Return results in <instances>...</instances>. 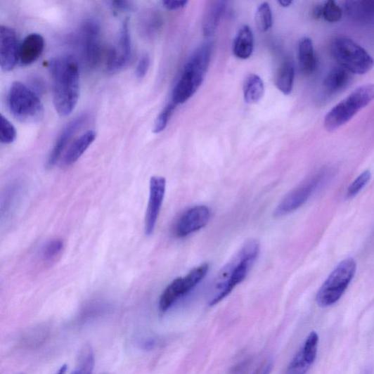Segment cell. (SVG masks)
<instances>
[{"label":"cell","mask_w":374,"mask_h":374,"mask_svg":"<svg viewBox=\"0 0 374 374\" xmlns=\"http://www.w3.org/2000/svg\"><path fill=\"white\" fill-rule=\"evenodd\" d=\"M49 70L55 109L60 116H69L76 108L80 97L79 64L72 56H63L50 63Z\"/></svg>","instance_id":"cell-1"},{"label":"cell","mask_w":374,"mask_h":374,"mask_svg":"<svg viewBox=\"0 0 374 374\" xmlns=\"http://www.w3.org/2000/svg\"><path fill=\"white\" fill-rule=\"evenodd\" d=\"M259 253V244L251 239L219 272L211 290L209 305L215 306L228 297L242 282H244Z\"/></svg>","instance_id":"cell-2"},{"label":"cell","mask_w":374,"mask_h":374,"mask_svg":"<svg viewBox=\"0 0 374 374\" xmlns=\"http://www.w3.org/2000/svg\"><path fill=\"white\" fill-rule=\"evenodd\" d=\"M7 103L11 114L21 122L37 123L44 117L45 110L40 98L22 82L11 84Z\"/></svg>","instance_id":"cell-3"},{"label":"cell","mask_w":374,"mask_h":374,"mask_svg":"<svg viewBox=\"0 0 374 374\" xmlns=\"http://www.w3.org/2000/svg\"><path fill=\"white\" fill-rule=\"evenodd\" d=\"M373 100V84L363 85L355 89L347 98L328 112L325 117V128L328 132H333L348 123Z\"/></svg>","instance_id":"cell-4"},{"label":"cell","mask_w":374,"mask_h":374,"mask_svg":"<svg viewBox=\"0 0 374 374\" xmlns=\"http://www.w3.org/2000/svg\"><path fill=\"white\" fill-rule=\"evenodd\" d=\"M331 53L335 61L352 74L365 75L374 66V60L368 51L346 36L335 37Z\"/></svg>","instance_id":"cell-5"},{"label":"cell","mask_w":374,"mask_h":374,"mask_svg":"<svg viewBox=\"0 0 374 374\" xmlns=\"http://www.w3.org/2000/svg\"><path fill=\"white\" fill-rule=\"evenodd\" d=\"M356 269L357 265L353 258L342 261L318 291L317 304L321 307H328L337 303L352 283Z\"/></svg>","instance_id":"cell-6"},{"label":"cell","mask_w":374,"mask_h":374,"mask_svg":"<svg viewBox=\"0 0 374 374\" xmlns=\"http://www.w3.org/2000/svg\"><path fill=\"white\" fill-rule=\"evenodd\" d=\"M209 270V265L202 264L186 276L174 279L160 296L159 302L160 311L165 312L169 310L179 299L191 292L207 275Z\"/></svg>","instance_id":"cell-7"},{"label":"cell","mask_w":374,"mask_h":374,"mask_svg":"<svg viewBox=\"0 0 374 374\" xmlns=\"http://www.w3.org/2000/svg\"><path fill=\"white\" fill-rule=\"evenodd\" d=\"M79 35L84 63L89 69H96L102 58L101 29L99 23L93 20L86 21Z\"/></svg>","instance_id":"cell-8"},{"label":"cell","mask_w":374,"mask_h":374,"mask_svg":"<svg viewBox=\"0 0 374 374\" xmlns=\"http://www.w3.org/2000/svg\"><path fill=\"white\" fill-rule=\"evenodd\" d=\"M324 173L314 176L289 193L278 204L275 216L283 217L301 208L325 182L326 175Z\"/></svg>","instance_id":"cell-9"},{"label":"cell","mask_w":374,"mask_h":374,"mask_svg":"<svg viewBox=\"0 0 374 374\" xmlns=\"http://www.w3.org/2000/svg\"><path fill=\"white\" fill-rule=\"evenodd\" d=\"M166 191V179L162 176H153L149 183V198L145 217V232L152 236L162 207Z\"/></svg>","instance_id":"cell-10"},{"label":"cell","mask_w":374,"mask_h":374,"mask_svg":"<svg viewBox=\"0 0 374 374\" xmlns=\"http://www.w3.org/2000/svg\"><path fill=\"white\" fill-rule=\"evenodd\" d=\"M132 57V43L128 20H125L120 30L117 46L112 47L108 53L107 71L116 73L125 68Z\"/></svg>","instance_id":"cell-11"},{"label":"cell","mask_w":374,"mask_h":374,"mask_svg":"<svg viewBox=\"0 0 374 374\" xmlns=\"http://www.w3.org/2000/svg\"><path fill=\"white\" fill-rule=\"evenodd\" d=\"M211 211L207 205H195L186 210L177 220L174 234L177 238H185L207 226L211 219Z\"/></svg>","instance_id":"cell-12"},{"label":"cell","mask_w":374,"mask_h":374,"mask_svg":"<svg viewBox=\"0 0 374 374\" xmlns=\"http://www.w3.org/2000/svg\"><path fill=\"white\" fill-rule=\"evenodd\" d=\"M205 76V74L185 65L181 77L174 89L172 103L178 105L191 98L202 84Z\"/></svg>","instance_id":"cell-13"},{"label":"cell","mask_w":374,"mask_h":374,"mask_svg":"<svg viewBox=\"0 0 374 374\" xmlns=\"http://www.w3.org/2000/svg\"><path fill=\"white\" fill-rule=\"evenodd\" d=\"M20 48L15 30L7 26H0V65L4 71H11L15 67Z\"/></svg>","instance_id":"cell-14"},{"label":"cell","mask_w":374,"mask_h":374,"mask_svg":"<svg viewBox=\"0 0 374 374\" xmlns=\"http://www.w3.org/2000/svg\"><path fill=\"white\" fill-rule=\"evenodd\" d=\"M87 117L85 114L81 115L74 118L63 129L57 141H56L46 160V166L48 169L52 168L58 163L74 134L77 133L79 128L85 124Z\"/></svg>","instance_id":"cell-15"},{"label":"cell","mask_w":374,"mask_h":374,"mask_svg":"<svg viewBox=\"0 0 374 374\" xmlns=\"http://www.w3.org/2000/svg\"><path fill=\"white\" fill-rule=\"evenodd\" d=\"M45 48L44 37L37 33L28 34L20 44L18 60L23 65H30L39 60Z\"/></svg>","instance_id":"cell-16"},{"label":"cell","mask_w":374,"mask_h":374,"mask_svg":"<svg viewBox=\"0 0 374 374\" xmlns=\"http://www.w3.org/2000/svg\"><path fill=\"white\" fill-rule=\"evenodd\" d=\"M344 10L353 22L362 25H374V0L348 1L344 4Z\"/></svg>","instance_id":"cell-17"},{"label":"cell","mask_w":374,"mask_h":374,"mask_svg":"<svg viewBox=\"0 0 374 374\" xmlns=\"http://www.w3.org/2000/svg\"><path fill=\"white\" fill-rule=\"evenodd\" d=\"M96 136L95 131L89 130L77 140H75L63 155L62 165L67 167L77 162L87 150L90 145L95 141Z\"/></svg>","instance_id":"cell-18"},{"label":"cell","mask_w":374,"mask_h":374,"mask_svg":"<svg viewBox=\"0 0 374 374\" xmlns=\"http://www.w3.org/2000/svg\"><path fill=\"white\" fill-rule=\"evenodd\" d=\"M351 73L339 66L333 68L323 82V89L328 97H331L342 91L349 85Z\"/></svg>","instance_id":"cell-19"},{"label":"cell","mask_w":374,"mask_h":374,"mask_svg":"<svg viewBox=\"0 0 374 374\" xmlns=\"http://www.w3.org/2000/svg\"><path fill=\"white\" fill-rule=\"evenodd\" d=\"M254 35L248 25L243 26L234 41L233 51L236 57L240 60L249 59L254 50Z\"/></svg>","instance_id":"cell-20"},{"label":"cell","mask_w":374,"mask_h":374,"mask_svg":"<svg viewBox=\"0 0 374 374\" xmlns=\"http://www.w3.org/2000/svg\"><path fill=\"white\" fill-rule=\"evenodd\" d=\"M298 60L305 76H310L316 68V58L312 41L304 37L298 44Z\"/></svg>","instance_id":"cell-21"},{"label":"cell","mask_w":374,"mask_h":374,"mask_svg":"<svg viewBox=\"0 0 374 374\" xmlns=\"http://www.w3.org/2000/svg\"><path fill=\"white\" fill-rule=\"evenodd\" d=\"M226 7V4L223 1L211 3L204 18L203 33L205 36L209 37L214 34Z\"/></svg>","instance_id":"cell-22"},{"label":"cell","mask_w":374,"mask_h":374,"mask_svg":"<svg viewBox=\"0 0 374 374\" xmlns=\"http://www.w3.org/2000/svg\"><path fill=\"white\" fill-rule=\"evenodd\" d=\"M265 86L264 81L256 74L247 77L244 85V97L247 104L258 103L264 97Z\"/></svg>","instance_id":"cell-23"},{"label":"cell","mask_w":374,"mask_h":374,"mask_svg":"<svg viewBox=\"0 0 374 374\" xmlns=\"http://www.w3.org/2000/svg\"><path fill=\"white\" fill-rule=\"evenodd\" d=\"M294 81V67L290 62H285L278 70L275 84L280 92L288 96L292 91Z\"/></svg>","instance_id":"cell-24"},{"label":"cell","mask_w":374,"mask_h":374,"mask_svg":"<svg viewBox=\"0 0 374 374\" xmlns=\"http://www.w3.org/2000/svg\"><path fill=\"white\" fill-rule=\"evenodd\" d=\"M315 360L302 347L290 362L285 374H307Z\"/></svg>","instance_id":"cell-25"},{"label":"cell","mask_w":374,"mask_h":374,"mask_svg":"<svg viewBox=\"0 0 374 374\" xmlns=\"http://www.w3.org/2000/svg\"><path fill=\"white\" fill-rule=\"evenodd\" d=\"M161 24L160 17L156 11H147L140 18L141 32L147 39H150L157 33Z\"/></svg>","instance_id":"cell-26"},{"label":"cell","mask_w":374,"mask_h":374,"mask_svg":"<svg viewBox=\"0 0 374 374\" xmlns=\"http://www.w3.org/2000/svg\"><path fill=\"white\" fill-rule=\"evenodd\" d=\"M95 367V355L89 345H86L80 352L78 364L71 374H91Z\"/></svg>","instance_id":"cell-27"},{"label":"cell","mask_w":374,"mask_h":374,"mask_svg":"<svg viewBox=\"0 0 374 374\" xmlns=\"http://www.w3.org/2000/svg\"><path fill=\"white\" fill-rule=\"evenodd\" d=\"M256 23L261 32H266L273 26V13L268 3L260 4L256 12Z\"/></svg>","instance_id":"cell-28"},{"label":"cell","mask_w":374,"mask_h":374,"mask_svg":"<svg viewBox=\"0 0 374 374\" xmlns=\"http://www.w3.org/2000/svg\"><path fill=\"white\" fill-rule=\"evenodd\" d=\"M343 15V9L333 0L322 4V18L330 23L338 22Z\"/></svg>","instance_id":"cell-29"},{"label":"cell","mask_w":374,"mask_h":374,"mask_svg":"<svg viewBox=\"0 0 374 374\" xmlns=\"http://www.w3.org/2000/svg\"><path fill=\"white\" fill-rule=\"evenodd\" d=\"M16 136L15 127L3 115H0V142L4 144L13 143Z\"/></svg>","instance_id":"cell-30"},{"label":"cell","mask_w":374,"mask_h":374,"mask_svg":"<svg viewBox=\"0 0 374 374\" xmlns=\"http://www.w3.org/2000/svg\"><path fill=\"white\" fill-rule=\"evenodd\" d=\"M177 105L172 102L168 104L157 117L153 128L154 134H158L166 128Z\"/></svg>","instance_id":"cell-31"},{"label":"cell","mask_w":374,"mask_h":374,"mask_svg":"<svg viewBox=\"0 0 374 374\" xmlns=\"http://www.w3.org/2000/svg\"><path fill=\"white\" fill-rule=\"evenodd\" d=\"M371 173L370 171H366L362 173L357 179L350 184L347 193V197L352 198L356 196L368 183L371 179Z\"/></svg>","instance_id":"cell-32"},{"label":"cell","mask_w":374,"mask_h":374,"mask_svg":"<svg viewBox=\"0 0 374 374\" xmlns=\"http://www.w3.org/2000/svg\"><path fill=\"white\" fill-rule=\"evenodd\" d=\"M64 243L60 239L51 240L46 244L42 252L44 261H52L62 252Z\"/></svg>","instance_id":"cell-33"},{"label":"cell","mask_w":374,"mask_h":374,"mask_svg":"<svg viewBox=\"0 0 374 374\" xmlns=\"http://www.w3.org/2000/svg\"><path fill=\"white\" fill-rule=\"evenodd\" d=\"M150 64V56L148 53H143L138 63L136 71V76L138 80H142L146 76Z\"/></svg>","instance_id":"cell-34"},{"label":"cell","mask_w":374,"mask_h":374,"mask_svg":"<svg viewBox=\"0 0 374 374\" xmlns=\"http://www.w3.org/2000/svg\"><path fill=\"white\" fill-rule=\"evenodd\" d=\"M110 8L116 13L122 12L125 11H129L132 8V3L129 1H124V0H120V1H109L108 2Z\"/></svg>","instance_id":"cell-35"},{"label":"cell","mask_w":374,"mask_h":374,"mask_svg":"<svg viewBox=\"0 0 374 374\" xmlns=\"http://www.w3.org/2000/svg\"><path fill=\"white\" fill-rule=\"evenodd\" d=\"M187 4H188L187 1H174V0H165V1H162V5L165 8L171 11L183 8Z\"/></svg>","instance_id":"cell-36"},{"label":"cell","mask_w":374,"mask_h":374,"mask_svg":"<svg viewBox=\"0 0 374 374\" xmlns=\"http://www.w3.org/2000/svg\"><path fill=\"white\" fill-rule=\"evenodd\" d=\"M273 369L271 361H266L262 363L252 374H270Z\"/></svg>","instance_id":"cell-37"},{"label":"cell","mask_w":374,"mask_h":374,"mask_svg":"<svg viewBox=\"0 0 374 374\" xmlns=\"http://www.w3.org/2000/svg\"><path fill=\"white\" fill-rule=\"evenodd\" d=\"M278 4L282 7L288 8L292 4V1H285V0H280V1H278Z\"/></svg>","instance_id":"cell-38"},{"label":"cell","mask_w":374,"mask_h":374,"mask_svg":"<svg viewBox=\"0 0 374 374\" xmlns=\"http://www.w3.org/2000/svg\"><path fill=\"white\" fill-rule=\"evenodd\" d=\"M67 364H63L61 368L59 369V370L58 371L57 374H65L67 370Z\"/></svg>","instance_id":"cell-39"}]
</instances>
